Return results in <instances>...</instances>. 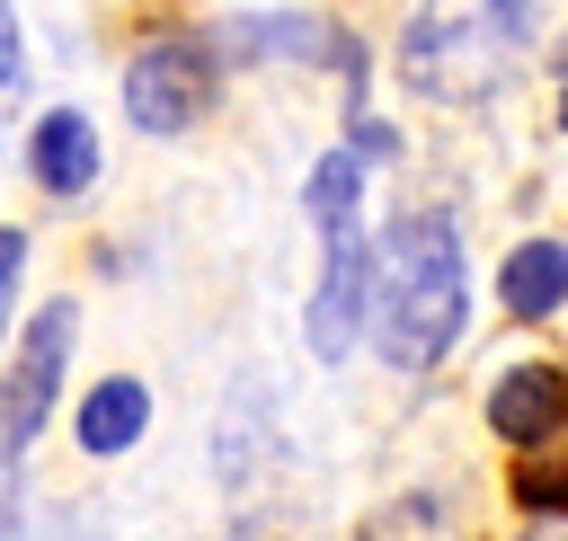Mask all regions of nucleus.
<instances>
[{"mask_svg": "<svg viewBox=\"0 0 568 541\" xmlns=\"http://www.w3.org/2000/svg\"><path fill=\"white\" fill-rule=\"evenodd\" d=\"M9 80H18V18L0 9V89H9Z\"/></svg>", "mask_w": 568, "mask_h": 541, "instance_id": "obj_11", "label": "nucleus"}, {"mask_svg": "<svg viewBox=\"0 0 568 541\" xmlns=\"http://www.w3.org/2000/svg\"><path fill=\"white\" fill-rule=\"evenodd\" d=\"M18 266H27V239L0 231V319H9V284H18Z\"/></svg>", "mask_w": 568, "mask_h": 541, "instance_id": "obj_10", "label": "nucleus"}, {"mask_svg": "<svg viewBox=\"0 0 568 541\" xmlns=\"http://www.w3.org/2000/svg\"><path fill=\"white\" fill-rule=\"evenodd\" d=\"M462 337V239L444 213H399L373 275V346L399 372H426Z\"/></svg>", "mask_w": 568, "mask_h": 541, "instance_id": "obj_1", "label": "nucleus"}, {"mask_svg": "<svg viewBox=\"0 0 568 541\" xmlns=\"http://www.w3.org/2000/svg\"><path fill=\"white\" fill-rule=\"evenodd\" d=\"M36 177H44L53 195H80V186L98 177V133H89V115L53 106V115L36 124Z\"/></svg>", "mask_w": 568, "mask_h": 541, "instance_id": "obj_8", "label": "nucleus"}, {"mask_svg": "<svg viewBox=\"0 0 568 541\" xmlns=\"http://www.w3.org/2000/svg\"><path fill=\"white\" fill-rule=\"evenodd\" d=\"M204 98H213V62H204V44H186V35L133 53V71H124V115H133L142 133H186V124L204 115Z\"/></svg>", "mask_w": 568, "mask_h": 541, "instance_id": "obj_3", "label": "nucleus"}, {"mask_svg": "<svg viewBox=\"0 0 568 541\" xmlns=\"http://www.w3.org/2000/svg\"><path fill=\"white\" fill-rule=\"evenodd\" d=\"M355 160H320L311 177V222H320V293H311V346L337 364L355 346V319L373 302V275H364V231H355Z\"/></svg>", "mask_w": 568, "mask_h": 541, "instance_id": "obj_2", "label": "nucleus"}, {"mask_svg": "<svg viewBox=\"0 0 568 541\" xmlns=\"http://www.w3.org/2000/svg\"><path fill=\"white\" fill-rule=\"evenodd\" d=\"M497 293H506L515 319H550V310L568 302V248H559V239H524V248L506 257Z\"/></svg>", "mask_w": 568, "mask_h": 541, "instance_id": "obj_6", "label": "nucleus"}, {"mask_svg": "<svg viewBox=\"0 0 568 541\" xmlns=\"http://www.w3.org/2000/svg\"><path fill=\"white\" fill-rule=\"evenodd\" d=\"M506 488H515V506H532L541 523L568 514V408L550 417V435H532V443L515 452V479H506Z\"/></svg>", "mask_w": 568, "mask_h": 541, "instance_id": "obj_7", "label": "nucleus"}, {"mask_svg": "<svg viewBox=\"0 0 568 541\" xmlns=\"http://www.w3.org/2000/svg\"><path fill=\"white\" fill-rule=\"evenodd\" d=\"M568 408V372H550V364H515L497 390H488V426L524 452L532 435H550V417Z\"/></svg>", "mask_w": 568, "mask_h": 541, "instance_id": "obj_5", "label": "nucleus"}, {"mask_svg": "<svg viewBox=\"0 0 568 541\" xmlns=\"http://www.w3.org/2000/svg\"><path fill=\"white\" fill-rule=\"evenodd\" d=\"M559 124H568V35H559Z\"/></svg>", "mask_w": 568, "mask_h": 541, "instance_id": "obj_12", "label": "nucleus"}, {"mask_svg": "<svg viewBox=\"0 0 568 541\" xmlns=\"http://www.w3.org/2000/svg\"><path fill=\"white\" fill-rule=\"evenodd\" d=\"M142 417H151L142 381H98V390L80 399V443H89V452H124V443L142 435Z\"/></svg>", "mask_w": 568, "mask_h": 541, "instance_id": "obj_9", "label": "nucleus"}, {"mask_svg": "<svg viewBox=\"0 0 568 541\" xmlns=\"http://www.w3.org/2000/svg\"><path fill=\"white\" fill-rule=\"evenodd\" d=\"M71 337H80V310H71V302H44V310H36V328H27V346H18V364H9V399H0V461L44 426Z\"/></svg>", "mask_w": 568, "mask_h": 541, "instance_id": "obj_4", "label": "nucleus"}, {"mask_svg": "<svg viewBox=\"0 0 568 541\" xmlns=\"http://www.w3.org/2000/svg\"><path fill=\"white\" fill-rule=\"evenodd\" d=\"M524 541H568V514H559V523H532Z\"/></svg>", "mask_w": 568, "mask_h": 541, "instance_id": "obj_13", "label": "nucleus"}]
</instances>
